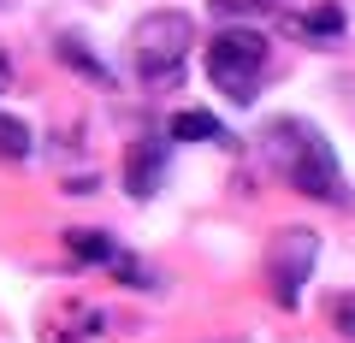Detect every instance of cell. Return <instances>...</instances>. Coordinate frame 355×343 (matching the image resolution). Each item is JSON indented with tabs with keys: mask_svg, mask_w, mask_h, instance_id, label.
<instances>
[{
	"mask_svg": "<svg viewBox=\"0 0 355 343\" xmlns=\"http://www.w3.org/2000/svg\"><path fill=\"white\" fill-rule=\"evenodd\" d=\"M261 154L266 166L279 172L291 190L314 195V202H343V172H338V154H331V142L320 137L308 118H272V125L261 130Z\"/></svg>",
	"mask_w": 355,
	"mask_h": 343,
	"instance_id": "cell-1",
	"label": "cell"
},
{
	"mask_svg": "<svg viewBox=\"0 0 355 343\" xmlns=\"http://www.w3.org/2000/svg\"><path fill=\"white\" fill-rule=\"evenodd\" d=\"M261 77H266V36L249 24H231L207 42V83L225 95L231 107H249L261 95Z\"/></svg>",
	"mask_w": 355,
	"mask_h": 343,
	"instance_id": "cell-2",
	"label": "cell"
},
{
	"mask_svg": "<svg viewBox=\"0 0 355 343\" xmlns=\"http://www.w3.org/2000/svg\"><path fill=\"white\" fill-rule=\"evenodd\" d=\"M190 12H148L137 18V30H130V60H137L142 83L148 89H172L178 77H184V53H190Z\"/></svg>",
	"mask_w": 355,
	"mask_h": 343,
	"instance_id": "cell-3",
	"label": "cell"
},
{
	"mask_svg": "<svg viewBox=\"0 0 355 343\" xmlns=\"http://www.w3.org/2000/svg\"><path fill=\"white\" fill-rule=\"evenodd\" d=\"M314 261H320L314 231H284V237L272 243V290H279L284 308H296V290H302V279L314 272Z\"/></svg>",
	"mask_w": 355,
	"mask_h": 343,
	"instance_id": "cell-4",
	"label": "cell"
},
{
	"mask_svg": "<svg viewBox=\"0 0 355 343\" xmlns=\"http://www.w3.org/2000/svg\"><path fill=\"white\" fill-rule=\"evenodd\" d=\"M166 178V142L160 137H142L137 148H130V166H125V190L137 195V202H148L154 190H160Z\"/></svg>",
	"mask_w": 355,
	"mask_h": 343,
	"instance_id": "cell-5",
	"label": "cell"
},
{
	"mask_svg": "<svg viewBox=\"0 0 355 343\" xmlns=\"http://www.w3.org/2000/svg\"><path fill=\"white\" fill-rule=\"evenodd\" d=\"M65 249H71L77 261H101V267H113V272H125L130 284H148V279H142L137 267H130V254L119 249L113 237H101V231H71V237H65Z\"/></svg>",
	"mask_w": 355,
	"mask_h": 343,
	"instance_id": "cell-6",
	"label": "cell"
},
{
	"mask_svg": "<svg viewBox=\"0 0 355 343\" xmlns=\"http://www.w3.org/2000/svg\"><path fill=\"white\" fill-rule=\"evenodd\" d=\"M284 30L302 36V42H331V36H343V6L320 0V6H308V12H291V18H284Z\"/></svg>",
	"mask_w": 355,
	"mask_h": 343,
	"instance_id": "cell-7",
	"label": "cell"
},
{
	"mask_svg": "<svg viewBox=\"0 0 355 343\" xmlns=\"http://www.w3.org/2000/svg\"><path fill=\"white\" fill-rule=\"evenodd\" d=\"M172 142H231L225 125L214 113H178L172 118Z\"/></svg>",
	"mask_w": 355,
	"mask_h": 343,
	"instance_id": "cell-8",
	"label": "cell"
},
{
	"mask_svg": "<svg viewBox=\"0 0 355 343\" xmlns=\"http://www.w3.org/2000/svg\"><path fill=\"white\" fill-rule=\"evenodd\" d=\"M53 48H60V60H65V65H77V71H83L89 83H113V71H107V65L95 60V53H89L83 42H77V36H60Z\"/></svg>",
	"mask_w": 355,
	"mask_h": 343,
	"instance_id": "cell-9",
	"label": "cell"
},
{
	"mask_svg": "<svg viewBox=\"0 0 355 343\" xmlns=\"http://www.w3.org/2000/svg\"><path fill=\"white\" fill-rule=\"evenodd\" d=\"M0 154H6V160H24L30 154V130L18 125V118H6V113H0Z\"/></svg>",
	"mask_w": 355,
	"mask_h": 343,
	"instance_id": "cell-10",
	"label": "cell"
},
{
	"mask_svg": "<svg viewBox=\"0 0 355 343\" xmlns=\"http://www.w3.org/2000/svg\"><path fill=\"white\" fill-rule=\"evenodd\" d=\"M331 326H338L343 337H355V290H349V296H338V302H331Z\"/></svg>",
	"mask_w": 355,
	"mask_h": 343,
	"instance_id": "cell-11",
	"label": "cell"
},
{
	"mask_svg": "<svg viewBox=\"0 0 355 343\" xmlns=\"http://www.w3.org/2000/svg\"><path fill=\"white\" fill-rule=\"evenodd\" d=\"M6 83H12V65H6V53H0V89H6Z\"/></svg>",
	"mask_w": 355,
	"mask_h": 343,
	"instance_id": "cell-12",
	"label": "cell"
}]
</instances>
